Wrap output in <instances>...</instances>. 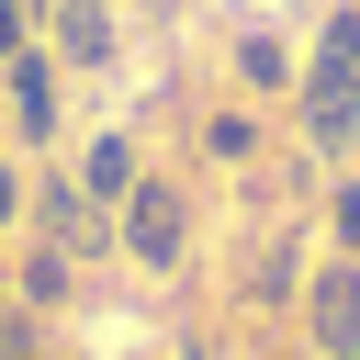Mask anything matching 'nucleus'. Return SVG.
Wrapping results in <instances>:
<instances>
[{"instance_id":"1","label":"nucleus","mask_w":360,"mask_h":360,"mask_svg":"<svg viewBox=\"0 0 360 360\" xmlns=\"http://www.w3.org/2000/svg\"><path fill=\"white\" fill-rule=\"evenodd\" d=\"M304 112H315V135H349V112H360V11H326V56H315Z\"/></svg>"},{"instance_id":"2","label":"nucleus","mask_w":360,"mask_h":360,"mask_svg":"<svg viewBox=\"0 0 360 360\" xmlns=\"http://www.w3.org/2000/svg\"><path fill=\"white\" fill-rule=\"evenodd\" d=\"M124 236H135V259H146V270H169V259H180V191H169V180H135Z\"/></svg>"},{"instance_id":"3","label":"nucleus","mask_w":360,"mask_h":360,"mask_svg":"<svg viewBox=\"0 0 360 360\" xmlns=\"http://www.w3.org/2000/svg\"><path fill=\"white\" fill-rule=\"evenodd\" d=\"M315 338L326 349H360V259L349 270H315Z\"/></svg>"},{"instance_id":"4","label":"nucleus","mask_w":360,"mask_h":360,"mask_svg":"<svg viewBox=\"0 0 360 360\" xmlns=\"http://www.w3.org/2000/svg\"><path fill=\"white\" fill-rule=\"evenodd\" d=\"M11 112H22V135H45V124H56V79H45L34 56L11 68Z\"/></svg>"},{"instance_id":"5","label":"nucleus","mask_w":360,"mask_h":360,"mask_svg":"<svg viewBox=\"0 0 360 360\" xmlns=\"http://www.w3.org/2000/svg\"><path fill=\"white\" fill-rule=\"evenodd\" d=\"M56 34H68V56H101L112 45V11L101 0H56Z\"/></svg>"},{"instance_id":"6","label":"nucleus","mask_w":360,"mask_h":360,"mask_svg":"<svg viewBox=\"0 0 360 360\" xmlns=\"http://www.w3.org/2000/svg\"><path fill=\"white\" fill-rule=\"evenodd\" d=\"M45 225H56V248H101V214H90L79 191H56V202H45Z\"/></svg>"},{"instance_id":"7","label":"nucleus","mask_w":360,"mask_h":360,"mask_svg":"<svg viewBox=\"0 0 360 360\" xmlns=\"http://www.w3.org/2000/svg\"><path fill=\"white\" fill-rule=\"evenodd\" d=\"M124 180H135V158H124V146H90V180H79V191H124Z\"/></svg>"},{"instance_id":"8","label":"nucleus","mask_w":360,"mask_h":360,"mask_svg":"<svg viewBox=\"0 0 360 360\" xmlns=\"http://www.w3.org/2000/svg\"><path fill=\"white\" fill-rule=\"evenodd\" d=\"M22 292H34V304H56V292H68V248H45V259L22 270Z\"/></svg>"},{"instance_id":"9","label":"nucleus","mask_w":360,"mask_h":360,"mask_svg":"<svg viewBox=\"0 0 360 360\" xmlns=\"http://www.w3.org/2000/svg\"><path fill=\"white\" fill-rule=\"evenodd\" d=\"M22 22H34V0H0V45H22Z\"/></svg>"},{"instance_id":"10","label":"nucleus","mask_w":360,"mask_h":360,"mask_svg":"<svg viewBox=\"0 0 360 360\" xmlns=\"http://www.w3.org/2000/svg\"><path fill=\"white\" fill-rule=\"evenodd\" d=\"M338 236H349V248H360V180H349V191H338Z\"/></svg>"},{"instance_id":"11","label":"nucleus","mask_w":360,"mask_h":360,"mask_svg":"<svg viewBox=\"0 0 360 360\" xmlns=\"http://www.w3.org/2000/svg\"><path fill=\"white\" fill-rule=\"evenodd\" d=\"M11 214H22V180H11V169H0V225H11Z\"/></svg>"}]
</instances>
